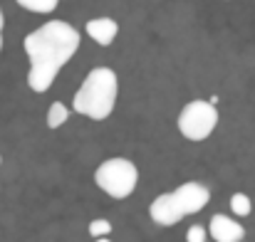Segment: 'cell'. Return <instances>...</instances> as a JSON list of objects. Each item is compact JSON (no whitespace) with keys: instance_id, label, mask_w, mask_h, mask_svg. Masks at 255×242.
<instances>
[{"instance_id":"obj_11","label":"cell","mask_w":255,"mask_h":242,"mask_svg":"<svg viewBox=\"0 0 255 242\" xmlns=\"http://www.w3.org/2000/svg\"><path fill=\"white\" fill-rule=\"evenodd\" d=\"M20 7L30 10V12H37V15H47V12H55V7L60 5V0H15Z\"/></svg>"},{"instance_id":"obj_7","label":"cell","mask_w":255,"mask_h":242,"mask_svg":"<svg viewBox=\"0 0 255 242\" xmlns=\"http://www.w3.org/2000/svg\"><path fill=\"white\" fill-rule=\"evenodd\" d=\"M208 233H211V238L216 242H243V238H246V228L238 220H233V218H228L223 213L211 218Z\"/></svg>"},{"instance_id":"obj_12","label":"cell","mask_w":255,"mask_h":242,"mask_svg":"<svg viewBox=\"0 0 255 242\" xmlns=\"http://www.w3.org/2000/svg\"><path fill=\"white\" fill-rule=\"evenodd\" d=\"M89 235L97 240V238H109L112 235V223L109 220H104V218H97V220H92L89 223Z\"/></svg>"},{"instance_id":"obj_13","label":"cell","mask_w":255,"mask_h":242,"mask_svg":"<svg viewBox=\"0 0 255 242\" xmlns=\"http://www.w3.org/2000/svg\"><path fill=\"white\" fill-rule=\"evenodd\" d=\"M206 238H208V230L203 225H191L186 230V242H206Z\"/></svg>"},{"instance_id":"obj_3","label":"cell","mask_w":255,"mask_h":242,"mask_svg":"<svg viewBox=\"0 0 255 242\" xmlns=\"http://www.w3.org/2000/svg\"><path fill=\"white\" fill-rule=\"evenodd\" d=\"M94 183L99 190H104L109 198L114 200H124L129 198L136 185H139V168L134 165V161L129 159H122V156H114V159H107L97 165L94 170Z\"/></svg>"},{"instance_id":"obj_10","label":"cell","mask_w":255,"mask_h":242,"mask_svg":"<svg viewBox=\"0 0 255 242\" xmlns=\"http://www.w3.org/2000/svg\"><path fill=\"white\" fill-rule=\"evenodd\" d=\"M228 203H231L233 215H238V218H248V215L253 213V200H251L246 193H233Z\"/></svg>"},{"instance_id":"obj_15","label":"cell","mask_w":255,"mask_h":242,"mask_svg":"<svg viewBox=\"0 0 255 242\" xmlns=\"http://www.w3.org/2000/svg\"><path fill=\"white\" fill-rule=\"evenodd\" d=\"M94 242H114V240H109V238H97Z\"/></svg>"},{"instance_id":"obj_16","label":"cell","mask_w":255,"mask_h":242,"mask_svg":"<svg viewBox=\"0 0 255 242\" xmlns=\"http://www.w3.org/2000/svg\"><path fill=\"white\" fill-rule=\"evenodd\" d=\"M0 163H2V156H0Z\"/></svg>"},{"instance_id":"obj_1","label":"cell","mask_w":255,"mask_h":242,"mask_svg":"<svg viewBox=\"0 0 255 242\" xmlns=\"http://www.w3.org/2000/svg\"><path fill=\"white\" fill-rule=\"evenodd\" d=\"M80 42V32L65 20H50L37 30L27 32L22 40L25 55L30 60L27 86L35 94H45L55 84L62 67L77 55Z\"/></svg>"},{"instance_id":"obj_2","label":"cell","mask_w":255,"mask_h":242,"mask_svg":"<svg viewBox=\"0 0 255 242\" xmlns=\"http://www.w3.org/2000/svg\"><path fill=\"white\" fill-rule=\"evenodd\" d=\"M119 96V80L109 67H94L85 77L82 86L72 99V109L92 121H104L112 116Z\"/></svg>"},{"instance_id":"obj_4","label":"cell","mask_w":255,"mask_h":242,"mask_svg":"<svg viewBox=\"0 0 255 242\" xmlns=\"http://www.w3.org/2000/svg\"><path fill=\"white\" fill-rule=\"evenodd\" d=\"M178 131L188 141H206L218 126V109L206 99L188 101L178 114Z\"/></svg>"},{"instance_id":"obj_9","label":"cell","mask_w":255,"mask_h":242,"mask_svg":"<svg viewBox=\"0 0 255 242\" xmlns=\"http://www.w3.org/2000/svg\"><path fill=\"white\" fill-rule=\"evenodd\" d=\"M67 119H70V109L62 101H52L50 109H47V126L50 129H60Z\"/></svg>"},{"instance_id":"obj_8","label":"cell","mask_w":255,"mask_h":242,"mask_svg":"<svg viewBox=\"0 0 255 242\" xmlns=\"http://www.w3.org/2000/svg\"><path fill=\"white\" fill-rule=\"evenodd\" d=\"M85 32L102 47H109L114 42V37L119 35V22L114 17H92L87 20Z\"/></svg>"},{"instance_id":"obj_5","label":"cell","mask_w":255,"mask_h":242,"mask_svg":"<svg viewBox=\"0 0 255 242\" xmlns=\"http://www.w3.org/2000/svg\"><path fill=\"white\" fill-rule=\"evenodd\" d=\"M171 193H173V198H176V203H178L183 218L201 213V210L208 205V200H211V190H208L203 183H196V180L181 183V185H178L176 190H171Z\"/></svg>"},{"instance_id":"obj_6","label":"cell","mask_w":255,"mask_h":242,"mask_svg":"<svg viewBox=\"0 0 255 242\" xmlns=\"http://www.w3.org/2000/svg\"><path fill=\"white\" fill-rule=\"evenodd\" d=\"M149 215L161 228H171V225H176V223L183 220V213H181L173 193H161L159 198H154V203L149 205Z\"/></svg>"},{"instance_id":"obj_14","label":"cell","mask_w":255,"mask_h":242,"mask_svg":"<svg viewBox=\"0 0 255 242\" xmlns=\"http://www.w3.org/2000/svg\"><path fill=\"white\" fill-rule=\"evenodd\" d=\"M2 27H5V15H2V7H0V52H2Z\"/></svg>"}]
</instances>
